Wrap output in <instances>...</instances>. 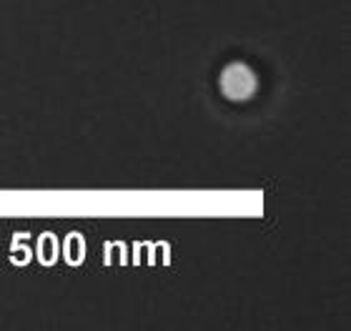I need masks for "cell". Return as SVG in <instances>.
Listing matches in <instances>:
<instances>
[{
	"label": "cell",
	"instance_id": "1",
	"mask_svg": "<svg viewBox=\"0 0 351 331\" xmlns=\"http://www.w3.org/2000/svg\"><path fill=\"white\" fill-rule=\"evenodd\" d=\"M219 86H221V93L228 98V101H236V103H241V101H249L254 93H256V73H254V68L249 63H241V60H234V63H228L219 75Z\"/></svg>",
	"mask_w": 351,
	"mask_h": 331
}]
</instances>
